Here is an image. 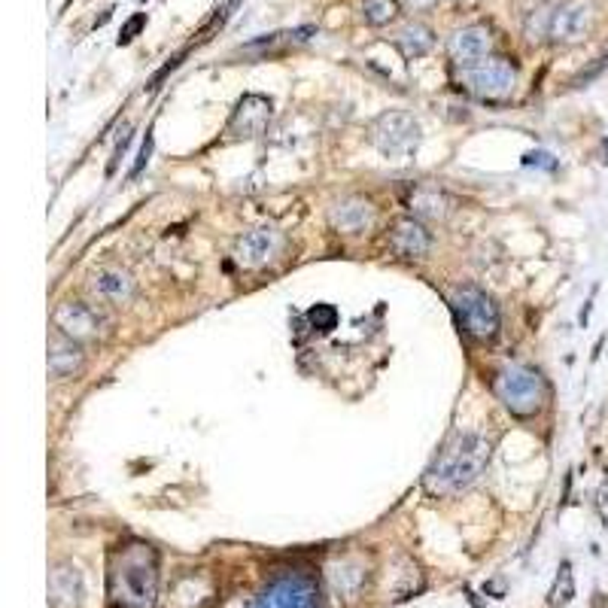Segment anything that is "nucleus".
Segmentation results:
<instances>
[{
    "instance_id": "12",
    "label": "nucleus",
    "mask_w": 608,
    "mask_h": 608,
    "mask_svg": "<svg viewBox=\"0 0 608 608\" xmlns=\"http://www.w3.org/2000/svg\"><path fill=\"white\" fill-rule=\"evenodd\" d=\"M493 52V34L486 25H465V28H456L453 34L448 37V55L456 67H472L478 61L490 58Z\"/></svg>"
},
{
    "instance_id": "5",
    "label": "nucleus",
    "mask_w": 608,
    "mask_h": 608,
    "mask_svg": "<svg viewBox=\"0 0 608 608\" xmlns=\"http://www.w3.org/2000/svg\"><path fill=\"white\" fill-rule=\"evenodd\" d=\"M448 304L453 310L456 322H460V329L469 334L474 341H493L496 334H499V326H502V317H499V308H496V301L486 296L484 289L478 286H453L450 296H448Z\"/></svg>"
},
{
    "instance_id": "21",
    "label": "nucleus",
    "mask_w": 608,
    "mask_h": 608,
    "mask_svg": "<svg viewBox=\"0 0 608 608\" xmlns=\"http://www.w3.org/2000/svg\"><path fill=\"white\" fill-rule=\"evenodd\" d=\"M572 596H575L572 566L563 563V566H560V575H556V581H554V587H551V593H547V602H551V605H566V602H572Z\"/></svg>"
},
{
    "instance_id": "17",
    "label": "nucleus",
    "mask_w": 608,
    "mask_h": 608,
    "mask_svg": "<svg viewBox=\"0 0 608 608\" xmlns=\"http://www.w3.org/2000/svg\"><path fill=\"white\" fill-rule=\"evenodd\" d=\"M404 204H408V210L414 213V219H420V222H444L453 213L456 201L444 189H438V186H417V189H411V195H408Z\"/></svg>"
},
{
    "instance_id": "15",
    "label": "nucleus",
    "mask_w": 608,
    "mask_h": 608,
    "mask_svg": "<svg viewBox=\"0 0 608 608\" xmlns=\"http://www.w3.org/2000/svg\"><path fill=\"white\" fill-rule=\"evenodd\" d=\"M387 243H390V250L399 259H423L426 252L432 250V235H429V228H426L420 219L408 216V219L392 222Z\"/></svg>"
},
{
    "instance_id": "23",
    "label": "nucleus",
    "mask_w": 608,
    "mask_h": 608,
    "mask_svg": "<svg viewBox=\"0 0 608 608\" xmlns=\"http://www.w3.org/2000/svg\"><path fill=\"white\" fill-rule=\"evenodd\" d=\"M144 25H146V16H144V13H137L125 28H122V34H119V46L131 43V40H134V37L140 34V30H144Z\"/></svg>"
},
{
    "instance_id": "9",
    "label": "nucleus",
    "mask_w": 608,
    "mask_h": 608,
    "mask_svg": "<svg viewBox=\"0 0 608 608\" xmlns=\"http://www.w3.org/2000/svg\"><path fill=\"white\" fill-rule=\"evenodd\" d=\"M280 252H283V235L271 226H262V228H252L235 240L231 259H235V265L243 271H259V268H268Z\"/></svg>"
},
{
    "instance_id": "10",
    "label": "nucleus",
    "mask_w": 608,
    "mask_h": 608,
    "mask_svg": "<svg viewBox=\"0 0 608 608\" xmlns=\"http://www.w3.org/2000/svg\"><path fill=\"white\" fill-rule=\"evenodd\" d=\"M329 226L338 235H365L378 222V207L365 195H341L329 204Z\"/></svg>"
},
{
    "instance_id": "18",
    "label": "nucleus",
    "mask_w": 608,
    "mask_h": 608,
    "mask_svg": "<svg viewBox=\"0 0 608 608\" xmlns=\"http://www.w3.org/2000/svg\"><path fill=\"white\" fill-rule=\"evenodd\" d=\"M83 602V575L76 566L61 563L49 575V605L52 608H76Z\"/></svg>"
},
{
    "instance_id": "7",
    "label": "nucleus",
    "mask_w": 608,
    "mask_h": 608,
    "mask_svg": "<svg viewBox=\"0 0 608 608\" xmlns=\"http://www.w3.org/2000/svg\"><path fill=\"white\" fill-rule=\"evenodd\" d=\"M460 83L469 95L481 100H508L517 88V64L508 58L490 55L472 67H462Z\"/></svg>"
},
{
    "instance_id": "20",
    "label": "nucleus",
    "mask_w": 608,
    "mask_h": 608,
    "mask_svg": "<svg viewBox=\"0 0 608 608\" xmlns=\"http://www.w3.org/2000/svg\"><path fill=\"white\" fill-rule=\"evenodd\" d=\"M399 16V4L395 0H362V18L374 28L390 25Z\"/></svg>"
},
{
    "instance_id": "8",
    "label": "nucleus",
    "mask_w": 608,
    "mask_h": 608,
    "mask_svg": "<svg viewBox=\"0 0 608 608\" xmlns=\"http://www.w3.org/2000/svg\"><path fill=\"white\" fill-rule=\"evenodd\" d=\"M52 326L55 332L67 334L79 344H88V341H98L104 338L107 332V317L100 313L98 308H91L88 301H79V298H67V301H58L55 310H52Z\"/></svg>"
},
{
    "instance_id": "16",
    "label": "nucleus",
    "mask_w": 608,
    "mask_h": 608,
    "mask_svg": "<svg viewBox=\"0 0 608 608\" xmlns=\"http://www.w3.org/2000/svg\"><path fill=\"white\" fill-rule=\"evenodd\" d=\"M83 365H86L83 344L61 332H52V338H49V374L55 380H67V378H76L83 371Z\"/></svg>"
},
{
    "instance_id": "2",
    "label": "nucleus",
    "mask_w": 608,
    "mask_h": 608,
    "mask_svg": "<svg viewBox=\"0 0 608 608\" xmlns=\"http://www.w3.org/2000/svg\"><path fill=\"white\" fill-rule=\"evenodd\" d=\"M593 25H596V6L590 0H560V4L532 9L523 22V34L530 43L575 46L590 37Z\"/></svg>"
},
{
    "instance_id": "4",
    "label": "nucleus",
    "mask_w": 608,
    "mask_h": 608,
    "mask_svg": "<svg viewBox=\"0 0 608 608\" xmlns=\"http://www.w3.org/2000/svg\"><path fill=\"white\" fill-rule=\"evenodd\" d=\"M493 392L502 402V408L520 420H530L542 414L547 402V383L542 371L523 362H505L493 374Z\"/></svg>"
},
{
    "instance_id": "19",
    "label": "nucleus",
    "mask_w": 608,
    "mask_h": 608,
    "mask_svg": "<svg viewBox=\"0 0 608 608\" xmlns=\"http://www.w3.org/2000/svg\"><path fill=\"white\" fill-rule=\"evenodd\" d=\"M392 43L399 46V52L408 58V61H417V58H423V55L432 52L435 34H432V30L426 28V25H420V22H408V25H402L399 30H395Z\"/></svg>"
},
{
    "instance_id": "3",
    "label": "nucleus",
    "mask_w": 608,
    "mask_h": 608,
    "mask_svg": "<svg viewBox=\"0 0 608 608\" xmlns=\"http://www.w3.org/2000/svg\"><path fill=\"white\" fill-rule=\"evenodd\" d=\"M156 587H158V572H156V551L149 544H128L116 554L113 572H110V590L113 600L125 608H152L156 602Z\"/></svg>"
},
{
    "instance_id": "24",
    "label": "nucleus",
    "mask_w": 608,
    "mask_h": 608,
    "mask_svg": "<svg viewBox=\"0 0 608 608\" xmlns=\"http://www.w3.org/2000/svg\"><path fill=\"white\" fill-rule=\"evenodd\" d=\"M605 67H608V55H602V58H600V61H596V64H593V67H587V70H581V74H578V76L572 79V86H587V83H590V79H596V76H600V74H602V70H605Z\"/></svg>"
},
{
    "instance_id": "26",
    "label": "nucleus",
    "mask_w": 608,
    "mask_h": 608,
    "mask_svg": "<svg viewBox=\"0 0 608 608\" xmlns=\"http://www.w3.org/2000/svg\"><path fill=\"white\" fill-rule=\"evenodd\" d=\"M149 149H152V137H146V144H144V152H140V161L134 165V174H140V168L146 165V158H149Z\"/></svg>"
},
{
    "instance_id": "11",
    "label": "nucleus",
    "mask_w": 608,
    "mask_h": 608,
    "mask_svg": "<svg viewBox=\"0 0 608 608\" xmlns=\"http://www.w3.org/2000/svg\"><path fill=\"white\" fill-rule=\"evenodd\" d=\"M317 584L304 575H283L259 596L256 608H317Z\"/></svg>"
},
{
    "instance_id": "6",
    "label": "nucleus",
    "mask_w": 608,
    "mask_h": 608,
    "mask_svg": "<svg viewBox=\"0 0 608 608\" xmlns=\"http://www.w3.org/2000/svg\"><path fill=\"white\" fill-rule=\"evenodd\" d=\"M420 122L404 110H387L368 125V144L390 161L411 158L420 146Z\"/></svg>"
},
{
    "instance_id": "27",
    "label": "nucleus",
    "mask_w": 608,
    "mask_h": 608,
    "mask_svg": "<svg viewBox=\"0 0 608 608\" xmlns=\"http://www.w3.org/2000/svg\"><path fill=\"white\" fill-rule=\"evenodd\" d=\"M411 6H426V4H432V0H408Z\"/></svg>"
},
{
    "instance_id": "1",
    "label": "nucleus",
    "mask_w": 608,
    "mask_h": 608,
    "mask_svg": "<svg viewBox=\"0 0 608 608\" xmlns=\"http://www.w3.org/2000/svg\"><path fill=\"white\" fill-rule=\"evenodd\" d=\"M493 456V438L484 432H456L423 474V490L435 499H448L469 490L484 474Z\"/></svg>"
},
{
    "instance_id": "13",
    "label": "nucleus",
    "mask_w": 608,
    "mask_h": 608,
    "mask_svg": "<svg viewBox=\"0 0 608 608\" xmlns=\"http://www.w3.org/2000/svg\"><path fill=\"white\" fill-rule=\"evenodd\" d=\"M88 289H91V296L104 304H128L137 292V280L128 268L100 265L88 274Z\"/></svg>"
},
{
    "instance_id": "25",
    "label": "nucleus",
    "mask_w": 608,
    "mask_h": 608,
    "mask_svg": "<svg viewBox=\"0 0 608 608\" xmlns=\"http://www.w3.org/2000/svg\"><path fill=\"white\" fill-rule=\"evenodd\" d=\"M596 508H600L602 520H605V526H608V481L600 486V493H596Z\"/></svg>"
},
{
    "instance_id": "14",
    "label": "nucleus",
    "mask_w": 608,
    "mask_h": 608,
    "mask_svg": "<svg viewBox=\"0 0 608 608\" xmlns=\"http://www.w3.org/2000/svg\"><path fill=\"white\" fill-rule=\"evenodd\" d=\"M274 116V104L265 95H243L238 100V107L231 110L228 119V131L235 137H259L265 134Z\"/></svg>"
},
{
    "instance_id": "22",
    "label": "nucleus",
    "mask_w": 608,
    "mask_h": 608,
    "mask_svg": "<svg viewBox=\"0 0 608 608\" xmlns=\"http://www.w3.org/2000/svg\"><path fill=\"white\" fill-rule=\"evenodd\" d=\"M308 320L313 322V329H320V332H332L334 326H338V310H334L332 304H317V308H310Z\"/></svg>"
}]
</instances>
